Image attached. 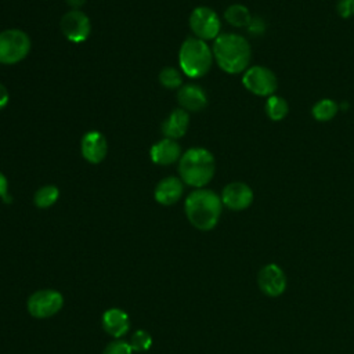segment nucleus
<instances>
[{
    "mask_svg": "<svg viewBox=\"0 0 354 354\" xmlns=\"http://www.w3.org/2000/svg\"><path fill=\"white\" fill-rule=\"evenodd\" d=\"M220 198H221L223 206L234 212H241L248 209L252 205L254 199V194H253V189L246 183L232 181L223 188Z\"/></svg>",
    "mask_w": 354,
    "mask_h": 354,
    "instance_id": "10",
    "label": "nucleus"
},
{
    "mask_svg": "<svg viewBox=\"0 0 354 354\" xmlns=\"http://www.w3.org/2000/svg\"><path fill=\"white\" fill-rule=\"evenodd\" d=\"M82 156L93 165L101 163L108 152V142L105 136L101 131L91 130L87 131L80 141Z\"/></svg>",
    "mask_w": 354,
    "mask_h": 354,
    "instance_id": "12",
    "label": "nucleus"
},
{
    "mask_svg": "<svg viewBox=\"0 0 354 354\" xmlns=\"http://www.w3.org/2000/svg\"><path fill=\"white\" fill-rule=\"evenodd\" d=\"M101 325L109 336L120 339L130 330V318L122 308L112 307L102 314Z\"/></svg>",
    "mask_w": 354,
    "mask_h": 354,
    "instance_id": "16",
    "label": "nucleus"
},
{
    "mask_svg": "<svg viewBox=\"0 0 354 354\" xmlns=\"http://www.w3.org/2000/svg\"><path fill=\"white\" fill-rule=\"evenodd\" d=\"M102 354H133V350L129 342L122 339H115L105 346Z\"/></svg>",
    "mask_w": 354,
    "mask_h": 354,
    "instance_id": "24",
    "label": "nucleus"
},
{
    "mask_svg": "<svg viewBox=\"0 0 354 354\" xmlns=\"http://www.w3.org/2000/svg\"><path fill=\"white\" fill-rule=\"evenodd\" d=\"M248 30L252 33V35H261L264 30H266V24L261 18L259 17H253L250 24L248 25Z\"/></svg>",
    "mask_w": 354,
    "mask_h": 354,
    "instance_id": "26",
    "label": "nucleus"
},
{
    "mask_svg": "<svg viewBox=\"0 0 354 354\" xmlns=\"http://www.w3.org/2000/svg\"><path fill=\"white\" fill-rule=\"evenodd\" d=\"M214 61L212 47L207 41L195 36L187 37L178 51V65L183 75L191 79L203 77Z\"/></svg>",
    "mask_w": 354,
    "mask_h": 354,
    "instance_id": "4",
    "label": "nucleus"
},
{
    "mask_svg": "<svg viewBox=\"0 0 354 354\" xmlns=\"http://www.w3.org/2000/svg\"><path fill=\"white\" fill-rule=\"evenodd\" d=\"M185 216L192 227L199 231L213 230L221 216L223 202L220 195L209 188H196L184 202Z\"/></svg>",
    "mask_w": 354,
    "mask_h": 354,
    "instance_id": "2",
    "label": "nucleus"
},
{
    "mask_svg": "<svg viewBox=\"0 0 354 354\" xmlns=\"http://www.w3.org/2000/svg\"><path fill=\"white\" fill-rule=\"evenodd\" d=\"M212 51L218 68L230 75L245 72L252 59L250 43L238 33H220L213 40Z\"/></svg>",
    "mask_w": 354,
    "mask_h": 354,
    "instance_id": "1",
    "label": "nucleus"
},
{
    "mask_svg": "<svg viewBox=\"0 0 354 354\" xmlns=\"http://www.w3.org/2000/svg\"><path fill=\"white\" fill-rule=\"evenodd\" d=\"M177 101L180 108L187 112H199L207 105L206 91L194 83L183 84L177 93Z\"/></svg>",
    "mask_w": 354,
    "mask_h": 354,
    "instance_id": "15",
    "label": "nucleus"
},
{
    "mask_svg": "<svg viewBox=\"0 0 354 354\" xmlns=\"http://www.w3.org/2000/svg\"><path fill=\"white\" fill-rule=\"evenodd\" d=\"M129 344L131 347L133 351L136 353H144L147 350L151 348L152 346V337L151 335L144 330V329H137L131 336H130V340H129Z\"/></svg>",
    "mask_w": 354,
    "mask_h": 354,
    "instance_id": "23",
    "label": "nucleus"
},
{
    "mask_svg": "<svg viewBox=\"0 0 354 354\" xmlns=\"http://www.w3.org/2000/svg\"><path fill=\"white\" fill-rule=\"evenodd\" d=\"M257 283L264 295L270 297H277L282 295L286 289V277L279 266L271 263L261 267L257 274Z\"/></svg>",
    "mask_w": 354,
    "mask_h": 354,
    "instance_id": "11",
    "label": "nucleus"
},
{
    "mask_svg": "<svg viewBox=\"0 0 354 354\" xmlns=\"http://www.w3.org/2000/svg\"><path fill=\"white\" fill-rule=\"evenodd\" d=\"M216 171L213 153L203 147L187 149L178 160V174L184 184L196 188H205Z\"/></svg>",
    "mask_w": 354,
    "mask_h": 354,
    "instance_id": "3",
    "label": "nucleus"
},
{
    "mask_svg": "<svg viewBox=\"0 0 354 354\" xmlns=\"http://www.w3.org/2000/svg\"><path fill=\"white\" fill-rule=\"evenodd\" d=\"M184 194V183L180 177L169 176L162 178L153 191V198L159 205L171 206L177 203Z\"/></svg>",
    "mask_w": 354,
    "mask_h": 354,
    "instance_id": "13",
    "label": "nucleus"
},
{
    "mask_svg": "<svg viewBox=\"0 0 354 354\" xmlns=\"http://www.w3.org/2000/svg\"><path fill=\"white\" fill-rule=\"evenodd\" d=\"M183 152L177 140L162 138L155 142L149 149L151 160L159 166H170L180 160Z\"/></svg>",
    "mask_w": 354,
    "mask_h": 354,
    "instance_id": "14",
    "label": "nucleus"
},
{
    "mask_svg": "<svg viewBox=\"0 0 354 354\" xmlns=\"http://www.w3.org/2000/svg\"><path fill=\"white\" fill-rule=\"evenodd\" d=\"M159 82L163 87L169 90L180 88L183 86V75L180 69L173 66H166L159 72Z\"/></svg>",
    "mask_w": 354,
    "mask_h": 354,
    "instance_id": "22",
    "label": "nucleus"
},
{
    "mask_svg": "<svg viewBox=\"0 0 354 354\" xmlns=\"http://www.w3.org/2000/svg\"><path fill=\"white\" fill-rule=\"evenodd\" d=\"M242 84L249 93L267 98L275 94L278 88V79L270 68L263 65H253L243 72Z\"/></svg>",
    "mask_w": 354,
    "mask_h": 354,
    "instance_id": "6",
    "label": "nucleus"
},
{
    "mask_svg": "<svg viewBox=\"0 0 354 354\" xmlns=\"http://www.w3.org/2000/svg\"><path fill=\"white\" fill-rule=\"evenodd\" d=\"M30 51V39L21 29L0 32V64L14 65L21 62Z\"/></svg>",
    "mask_w": 354,
    "mask_h": 354,
    "instance_id": "5",
    "label": "nucleus"
},
{
    "mask_svg": "<svg viewBox=\"0 0 354 354\" xmlns=\"http://www.w3.org/2000/svg\"><path fill=\"white\" fill-rule=\"evenodd\" d=\"M337 112L339 104L332 98L318 100L311 108V115L317 122H329L337 115Z\"/></svg>",
    "mask_w": 354,
    "mask_h": 354,
    "instance_id": "20",
    "label": "nucleus"
},
{
    "mask_svg": "<svg viewBox=\"0 0 354 354\" xmlns=\"http://www.w3.org/2000/svg\"><path fill=\"white\" fill-rule=\"evenodd\" d=\"M189 127V113L183 108H177L170 112V115L162 123V133L166 138L178 140L181 138Z\"/></svg>",
    "mask_w": 354,
    "mask_h": 354,
    "instance_id": "17",
    "label": "nucleus"
},
{
    "mask_svg": "<svg viewBox=\"0 0 354 354\" xmlns=\"http://www.w3.org/2000/svg\"><path fill=\"white\" fill-rule=\"evenodd\" d=\"M62 35L72 43H83L91 33V22L82 10H69L59 21Z\"/></svg>",
    "mask_w": 354,
    "mask_h": 354,
    "instance_id": "9",
    "label": "nucleus"
},
{
    "mask_svg": "<svg viewBox=\"0 0 354 354\" xmlns=\"http://www.w3.org/2000/svg\"><path fill=\"white\" fill-rule=\"evenodd\" d=\"M336 12L343 19L354 17V0H337Z\"/></svg>",
    "mask_w": 354,
    "mask_h": 354,
    "instance_id": "25",
    "label": "nucleus"
},
{
    "mask_svg": "<svg viewBox=\"0 0 354 354\" xmlns=\"http://www.w3.org/2000/svg\"><path fill=\"white\" fill-rule=\"evenodd\" d=\"M0 198L6 203L11 202V196L8 194V180H7V177L1 171H0Z\"/></svg>",
    "mask_w": 354,
    "mask_h": 354,
    "instance_id": "27",
    "label": "nucleus"
},
{
    "mask_svg": "<svg viewBox=\"0 0 354 354\" xmlns=\"http://www.w3.org/2000/svg\"><path fill=\"white\" fill-rule=\"evenodd\" d=\"M252 18L253 15L250 14L249 8L239 3L228 6L224 11V19L235 28H248Z\"/></svg>",
    "mask_w": 354,
    "mask_h": 354,
    "instance_id": "18",
    "label": "nucleus"
},
{
    "mask_svg": "<svg viewBox=\"0 0 354 354\" xmlns=\"http://www.w3.org/2000/svg\"><path fill=\"white\" fill-rule=\"evenodd\" d=\"M66 4L71 7V10H80L86 0H65Z\"/></svg>",
    "mask_w": 354,
    "mask_h": 354,
    "instance_id": "29",
    "label": "nucleus"
},
{
    "mask_svg": "<svg viewBox=\"0 0 354 354\" xmlns=\"http://www.w3.org/2000/svg\"><path fill=\"white\" fill-rule=\"evenodd\" d=\"M189 28L195 37L201 40H214L221 32V19L218 14L206 6H199L192 10L189 19Z\"/></svg>",
    "mask_w": 354,
    "mask_h": 354,
    "instance_id": "7",
    "label": "nucleus"
},
{
    "mask_svg": "<svg viewBox=\"0 0 354 354\" xmlns=\"http://www.w3.org/2000/svg\"><path fill=\"white\" fill-rule=\"evenodd\" d=\"M10 101V94H8V90L6 88L4 84L0 83V109L6 108L7 104Z\"/></svg>",
    "mask_w": 354,
    "mask_h": 354,
    "instance_id": "28",
    "label": "nucleus"
},
{
    "mask_svg": "<svg viewBox=\"0 0 354 354\" xmlns=\"http://www.w3.org/2000/svg\"><path fill=\"white\" fill-rule=\"evenodd\" d=\"M264 111H266V115L268 116L270 120L281 122L289 113V104L283 97L272 94V95L266 98Z\"/></svg>",
    "mask_w": 354,
    "mask_h": 354,
    "instance_id": "19",
    "label": "nucleus"
},
{
    "mask_svg": "<svg viewBox=\"0 0 354 354\" xmlns=\"http://www.w3.org/2000/svg\"><path fill=\"white\" fill-rule=\"evenodd\" d=\"M59 198V189L55 185H43L33 195V203L39 209L51 207Z\"/></svg>",
    "mask_w": 354,
    "mask_h": 354,
    "instance_id": "21",
    "label": "nucleus"
},
{
    "mask_svg": "<svg viewBox=\"0 0 354 354\" xmlns=\"http://www.w3.org/2000/svg\"><path fill=\"white\" fill-rule=\"evenodd\" d=\"M64 296L55 289H40L33 292L26 301L28 313L37 319H46L61 311Z\"/></svg>",
    "mask_w": 354,
    "mask_h": 354,
    "instance_id": "8",
    "label": "nucleus"
}]
</instances>
